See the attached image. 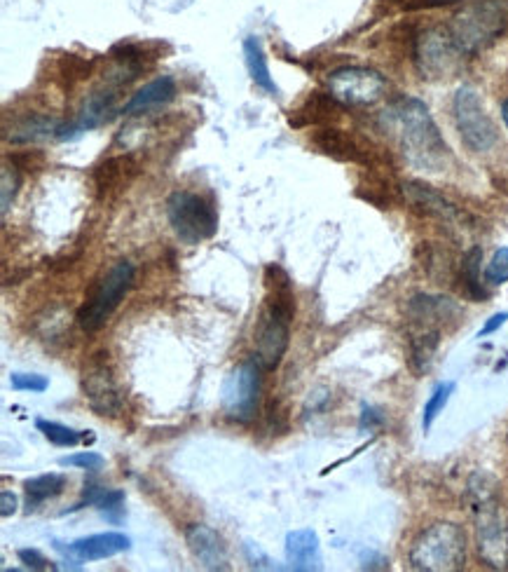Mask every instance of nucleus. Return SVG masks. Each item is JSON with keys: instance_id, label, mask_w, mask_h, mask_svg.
Here are the masks:
<instances>
[{"instance_id": "1", "label": "nucleus", "mask_w": 508, "mask_h": 572, "mask_svg": "<svg viewBox=\"0 0 508 572\" xmlns=\"http://www.w3.org/2000/svg\"><path fill=\"white\" fill-rule=\"evenodd\" d=\"M382 127L396 141L405 162L420 172H443L448 167L450 148L438 129L429 106L417 97L391 101L382 111Z\"/></svg>"}, {"instance_id": "2", "label": "nucleus", "mask_w": 508, "mask_h": 572, "mask_svg": "<svg viewBox=\"0 0 508 572\" xmlns=\"http://www.w3.org/2000/svg\"><path fill=\"white\" fill-rule=\"evenodd\" d=\"M466 505L473 519L480 561L492 570L508 568V512L499 497L497 479L487 472H473L466 483Z\"/></svg>"}, {"instance_id": "3", "label": "nucleus", "mask_w": 508, "mask_h": 572, "mask_svg": "<svg viewBox=\"0 0 508 572\" xmlns=\"http://www.w3.org/2000/svg\"><path fill=\"white\" fill-rule=\"evenodd\" d=\"M466 533L452 521H438L415 537L408 551L410 568L417 572H455L466 565Z\"/></svg>"}, {"instance_id": "4", "label": "nucleus", "mask_w": 508, "mask_h": 572, "mask_svg": "<svg viewBox=\"0 0 508 572\" xmlns=\"http://www.w3.org/2000/svg\"><path fill=\"white\" fill-rule=\"evenodd\" d=\"M448 29L464 57H473L506 33V3L504 0H476L452 15Z\"/></svg>"}, {"instance_id": "5", "label": "nucleus", "mask_w": 508, "mask_h": 572, "mask_svg": "<svg viewBox=\"0 0 508 572\" xmlns=\"http://www.w3.org/2000/svg\"><path fill=\"white\" fill-rule=\"evenodd\" d=\"M167 219L178 240L195 244L211 240L218 233V214L214 204L190 190H176L167 200Z\"/></svg>"}, {"instance_id": "6", "label": "nucleus", "mask_w": 508, "mask_h": 572, "mask_svg": "<svg viewBox=\"0 0 508 572\" xmlns=\"http://www.w3.org/2000/svg\"><path fill=\"white\" fill-rule=\"evenodd\" d=\"M464 52L459 50L448 26H431L417 33L413 61L424 80H448L462 68Z\"/></svg>"}, {"instance_id": "7", "label": "nucleus", "mask_w": 508, "mask_h": 572, "mask_svg": "<svg viewBox=\"0 0 508 572\" xmlns=\"http://www.w3.org/2000/svg\"><path fill=\"white\" fill-rule=\"evenodd\" d=\"M452 113H455V125L459 139L471 153H487L497 146L499 132L494 127L490 115H487L483 99L476 87L462 85L452 99Z\"/></svg>"}, {"instance_id": "8", "label": "nucleus", "mask_w": 508, "mask_h": 572, "mask_svg": "<svg viewBox=\"0 0 508 572\" xmlns=\"http://www.w3.org/2000/svg\"><path fill=\"white\" fill-rule=\"evenodd\" d=\"M326 87L342 108H366L384 99L389 83L375 68L340 66L328 73Z\"/></svg>"}, {"instance_id": "9", "label": "nucleus", "mask_w": 508, "mask_h": 572, "mask_svg": "<svg viewBox=\"0 0 508 572\" xmlns=\"http://www.w3.org/2000/svg\"><path fill=\"white\" fill-rule=\"evenodd\" d=\"M132 282L134 265L122 258V261L115 263L113 268L106 272V277L96 284L92 298L78 310L80 329L87 333L99 331L101 326L108 322V317L118 310V305L122 303V298H125Z\"/></svg>"}, {"instance_id": "10", "label": "nucleus", "mask_w": 508, "mask_h": 572, "mask_svg": "<svg viewBox=\"0 0 508 572\" xmlns=\"http://www.w3.org/2000/svg\"><path fill=\"white\" fill-rule=\"evenodd\" d=\"M260 366L253 362L239 364L237 369L225 378L221 406L223 413L235 422H251L258 413L260 390H263V380H260Z\"/></svg>"}, {"instance_id": "11", "label": "nucleus", "mask_w": 508, "mask_h": 572, "mask_svg": "<svg viewBox=\"0 0 508 572\" xmlns=\"http://www.w3.org/2000/svg\"><path fill=\"white\" fill-rule=\"evenodd\" d=\"M291 322V317L263 305L256 331H253V345H256V357L253 359L263 371H274L284 359L288 343H291Z\"/></svg>"}, {"instance_id": "12", "label": "nucleus", "mask_w": 508, "mask_h": 572, "mask_svg": "<svg viewBox=\"0 0 508 572\" xmlns=\"http://www.w3.org/2000/svg\"><path fill=\"white\" fill-rule=\"evenodd\" d=\"M82 392H85L89 408L101 418H118L125 408L120 387L115 383L111 369H106V364L89 366L82 376Z\"/></svg>"}, {"instance_id": "13", "label": "nucleus", "mask_w": 508, "mask_h": 572, "mask_svg": "<svg viewBox=\"0 0 508 572\" xmlns=\"http://www.w3.org/2000/svg\"><path fill=\"white\" fill-rule=\"evenodd\" d=\"M185 544L204 570H228V544L218 530L204 523H192L185 528Z\"/></svg>"}, {"instance_id": "14", "label": "nucleus", "mask_w": 508, "mask_h": 572, "mask_svg": "<svg viewBox=\"0 0 508 572\" xmlns=\"http://www.w3.org/2000/svg\"><path fill=\"white\" fill-rule=\"evenodd\" d=\"M401 193H403L405 202H408L410 207L422 211V214H427V216H434V219L452 223V221H457L459 216H462L455 204L448 200V197H443L441 193H438V190L427 186V183L405 181V183H401Z\"/></svg>"}, {"instance_id": "15", "label": "nucleus", "mask_w": 508, "mask_h": 572, "mask_svg": "<svg viewBox=\"0 0 508 572\" xmlns=\"http://www.w3.org/2000/svg\"><path fill=\"white\" fill-rule=\"evenodd\" d=\"M312 143L328 158L340 162H356V165H368V151L354 139L352 134L342 132L338 127H321L312 134Z\"/></svg>"}, {"instance_id": "16", "label": "nucleus", "mask_w": 508, "mask_h": 572, "mask_svg": "<svg viewBox=\"0 0 508 572\" xmlns=\"http://www.w3.org/2000/svg\"><path fill=\"white\" fill-rule=\"evenodd\" d=\"M136 174H139V165H136L132 155H113V158L104 160L94 169L92 179L96 195L104 200L108 195L120 193L122 188H127L134 181Z\"/></svg>"}, {"instance_id": "17", "label": "nucleus", "mask_w": 508, "mask_h": 572, "mask_svg": "<svg viewBox=\"0 0 508 572\" xmlns=\"http://www.w3.org/2000/svg\"><path fill=\"white\" fill-rule=\"evenodd\" d=\"M286 561L288 568L298 572L321 570V544L312 528L291 530L286 535Z\"/></svg>"}, {"instance_id": "18", "label": "nucleus", "mask_w": 508, "mask_h": 572, "mask_svg": "<svg viewBox=\"0 0 508 572\" xmlns=\"http://www.w3.org/2000/svg\"><path fill=\"white\" fill-rule=\"evenodd\" d=\"M132 547V540L122 533H99V535H89L80 537L68 544L66 554H71L78 558V561H104V558H113L122 554V551H129Z\"/></svg>"}, {"instance_id": "19", "label": "nucleus", "mask_w": 508, "mask_h": 572, "mask_svg": "<svg viewBox=\"0 0 508 572\" xmlns=\"http://www.w3.org/2000/svg\"><path fill=\"white\" fill-rule=\"evenodd\" d=\"M408 315L422 329H438V324L459 315V305L448 296L417 294L408 301Z\"/></svg>"}, {"instance_id": "20", "label": "nucleus", "mask_w": 508, "mask_h": 572, "mask_svg": "<svg viewBox=\"0 0 508 572\" xmlns=\"http://www.w3.org/2000/svg\"><path fill=\"white\" fill-rule=\"evenodd\" d=\"M178 92L176 80L171 76H160L155 80H150L148 85H143L139 92L132 94V99L122 106V113L125 115H143L155 111V108L167 106L169 101H174Z\"/></svg>"}, {"instance_id": "21", "label": "nucleus", "mask_w": 508, "mask_h": 572, "mask_svg": "<svg viewBox=\"0 0 508 572\" xmlns=\"http://www.w3.org/2000/svg\"><path fill=\"white\" fill-rule=\"evenodd\" d=\"M265 308L281 312L286 317H295V296L293 282L288 272L277 263H270L265 268Z\"/></svg>"}, {"instance_id": "22", "label": "nucleus", "mask_w": 508, "mask_h": 572, "mask_svg": "<svg viewBox=\"0 0 508 572\" xmlns=\"http://www.w3.org/2000/svg\"><path fill=\"white\" fill-rule=\"evenodd\" d=\"M340 104L335 101L328 92H312L310 97L302 101L298 111H293L288 125L300 129V127H312V125H328L340 115Z\"/></svg>"}, {"instance_id": "23", "label": "nucleus", "mask_w": 508, "mask_h": 572, "mask_svg": "<svg viewBox=\"0 0 508 572\" xmlns=\"http://www.w3.org/2000/svg\"><path fill=\"white\" fill-rule=\"evenodd\" d=\"M244 59H246V68H249V76L253 83H256L260 90L270 97H277L279 87L274 83L272 73H270V64H267L263 43H260L258 36H249L244 40Z\"/></svg>"}, {"instance_id": "24", "label": "nucleus", "mask_w": 508, "mask_h": 572, "mask_svg": "<svg viewBox=\"0 0 508 572\" xmlns=\"http://www.w3.org/2000/svg\"><path fill=\"white\" fill-rule=\"evenodd\" d=\"M61 127L59 120L50 118V115H29L22 122H17L10 129L8 141L17 143V146H26V143H38L47 139V136H57Z\"/></svg>"}, {"instance_id": "25", "label": "nucleus", "mask_w": 508, "mask_h": 572, "mask_svg": "<svg viewBox=\"0 0 508 572\" xmlns=\"http://www.w3.org/2000/svg\"><path fill=\"white\" fill-rule=\"evenodd\" d=\"M438 345H441V331L438 329H422L410 338V369L417 376H424V373L431 371Z\"/></svg>"}, {"instance_id": "26", "label": "nucleus", "mask_w": 508, "mask_h": 572, "mask_svg": "<svg viewBox=\"0 0 508 572\" xmlns=\"http://www.w3.org/2000/svg\"><path fill=\"white\" fill-rule=\"evenodd\" d=\"M480 270H483V249L471 247L462 258V284L466 294L476 303L487 298L485 284L480 282Z\"/></svg>"}, {"instance_id": "27", "label": "nucleus", "mask_w": 508, "mask_h": 572, "mask_svg": "<svg viewBox=\"0 0 508 572\" xmlns=\"http://www.w3.org/2000/svg\"><path fill=\"white\" fill-rule=\"evenodd\" d=\"M66 483L68 481L64 474H40L33 476V479H26L24 490H26V500H29V507H38L40 502L61 495L64 493Z\"/></svg>"}, {"instance_id": "28", "label": "nucleus", "mask_w": 508, "mask_h": 572, "mask_svg": "<svg viewBox=\"0 0 508 572\" xmlns=\"http://www.w3.org/2000/svg\"><path fill=\"white\" fill-rule=\"evenodd\" d=\"M455 383L452 380H443V383H438L434 387V392L429 394L427 404H424V413H422V429L424 434H429V429L434 427V422L438 415L443 413V408L448 406V401L452 397V392H455Z\"/></svg>"}, {"instance_id": "29", "label": "nucleus", "mask_w": 508, "mask_h": 572, "mask_svg": "<svg viewBox=\"0 0 508 572\" xmlns=\"http://www.w3.org/2000/svg\"><path fill=\"white\" fill-rule=\"evenodd\" d=\"M36 427H38V432H43V437L50 441V444L59 446V448L78 446L82 437H85V434L78 432V429H71V427L61 425V422H52V420H43V418L36 420Z\"/></svg>"}, {"instance_id": "30", "label": "nucleus", "mask_w": 508, "mask_h": 572, "mask_svg": "<svg viewBox=\"0 0 508 572\" xmlns=\"http://www.w3.org/2000/svg\"><path fill=\"white\" fill-rule=\"evenodd\" d=\"M96 509H99V514L104 516L106 521L118 526V523L125 519V493H122V490H106V493L96 500Z\"/></svg>"}, {"instance_id": "31", "label": "nucleus", "mask_w": 508, "mask_h": 572, "mask_svg": "<svg viewBox=\"0 0 508 572\" xmlns=\"http://www.w3.org/2000/svg\"><path fill=\"white\" fill-rule=\"evenodd\" d=\"M59 73L68 83H80L92 73V61L80 57V54H64L59 61Z\"/></svg>"}, {"instance_id": "32", "label": "nucleus", "mask_w": 508, "mask_h": 572, "mask_svg": "<svg viewBox=\"0 0 508 572\" xmlns=\"http://www.w3.org/2000/svg\"><path fill=\"white\" fill-rule=\"evenodd\" d=\"M19 183H22V179H19L17 167L3 165V172H0V211H3V216L8 214L12 202H15Z\"/></svg>"}, {"instance_id": "33", "label": "nucleus", "mask_w": 508, "mask_h": 572, "mask_svg": "<svg viewBox=\"0 0 508 572\" xmlns=\"http://www.w3.org/2000/svg\"><path fill=\"white\" fill-rule=\"evenodd\" d=\"M483 277L490 286H501L508 282V247H499L494 251L490 263L485 265Z\"/></svg>"}, {"instance_id": "34", "label": "nucleus", "mask_w": 508, "mask_h": 572, "mask_svg": "<svg viewBox=\"0 0 508 572\" xmlns=\"http://www.w3.org/2000/svg\"><path fill=\"white\" fill-rule=\"evenodd\" d=\"M10 385L12 390L17 392H36V394H43L47 387H50V380L45 376H40V373H10Z\"/></svg>"}, {"instance_id": "35", "label": "nucleus", "mask_w": 508, "mask_h": 572, "mask_svg": "<svg viewBox=\"0 0 508 572\" xmlns=\"http://www.w3.org/2000/svg\"><path fill=\"white\" fill-rule=\"evenodd\" d=\"M59 465L85 469V472H99V469L106 465V460L94 451H82V453H73V455H66V458H61Z\"/></svg>"}, {"instance_id": "36", "label": "nucleus", "mask_w": 508, "mask_h": 572, "mask_svg": "<svg viewBox=\"0 0 508 572\" xmlns=\"http://www.w3.org/2000/svg\"><path fill=\"white\" fill-rule=\"evenodd\" d=\"M17 556L29 570H47L52 565L38 549H19Z\"/></svg>"}, {"instance_id": "37", "label": "nucleus", "mask_w": 508, "mask_h": 572, "mask_svg": "<svg viewBox=\"0 0 508 572\" xmlns=\"http://www.w3.org/2000/svg\"><path fill=\"white\" fill-rule=\"evenodd\" d=\"M384 425V415L377 411V408L373 406H363V411H361V422H359V427L363 429V432H373V429L377 427H382Z\"/></svg>"}, {"instance_id": "38", "label": "nucleus", "mask_w": 508, "mask_h": 572, "mask_svg": "<svg viewBox=\"0 0 508 572\" xmlns=\"http://www.w3.org/2000/svg\"><path fill=\"white\" fill-rule=\"evenodd\" d=\"M508 322V312H497V315H492L490 319H487L483 329L478 331V338H485V336H492L494 331H499L501 326H504Z\"/></svg>"}, {"instance_id": "39", "label": "nucleus", "mask_w": 508, "mask_h": 572, "mask_svg": "<svg viewBox=\"0 0 508 572\" xmlns=\"http://www.w3.org/2000/svg\"><path fill=\"white\" fill-rule=\"evenodd\" d=\"M15 512H17V495L12 493V490H3V493H0V516H3V519H10Z\"/></svg>"}, {"instance_id": "40", "label": "nucleus", "mask_w": 508, "mask_h": 572, "mask_svg": "<svg viewBox=\"0 0 508 572\" xmlns=\"http://www.w3.org/2000/svg\"><path fill=\"white\" fill-rule=\"evenodd\" d=\"M455 3H464V0H422L420 5H424V8H438V5H455Z\"/></svg>"}, {"instance_id": "41", "label": "nucleus", "mask_w": 508, "mask_h": 572, "mask_svg": "<svg viewBox=\"0 0 508 572\" xmlns=\"http://www.w3.org/2000/svg\"><path fill=\"white\" fill-rule=\"evenodd\" d=\"M501 120H504V125L508 129V99L501 101Z\"/></svg>"}]
</instances>
